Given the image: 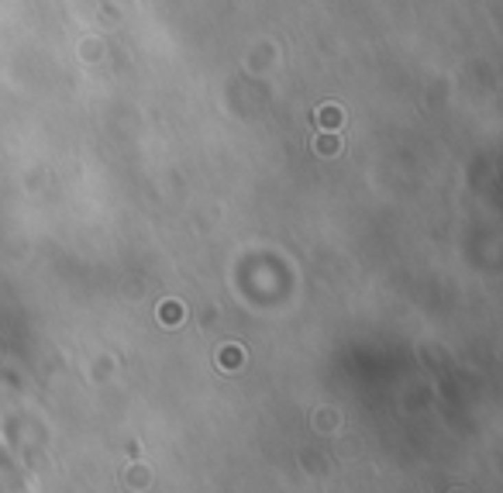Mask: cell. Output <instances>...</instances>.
<instances>
[{"mask_svg": "<svg viewBox=\"0 0 503 493\" xmlns=\"http://www.w3.org/2000/svg\"><path fill=\"white\" fill-rule=\"evenodd\" d=\"M162 318H166V321H179V318H183V307H179V304H166V307H162Z\"/></svg>", "mask_w": 503, "mask_h": 493, "instance_id": "cell-1", "label": "cell"}]
</instances>
